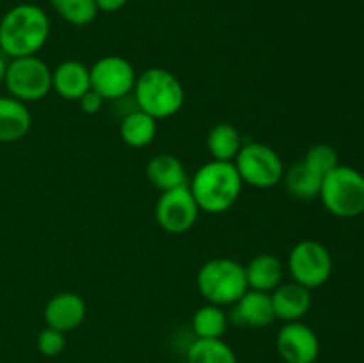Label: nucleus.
<instances>
[{
    "instance_id": "nucleus-8",
    "label": "nucleus",
    "mask_w": 364,
    "mask_h": 363,
    "mask_svg": "<svg viewBox=\"0 0 364 363\" xmlns=\"http://www.w3.org/2000/svg\"><path fill=\"white\" fill-rule=\"evenodd\" d=\"M287 265L291 280L311 290L329 281L333 274V256L322 242L306 238L291 248Z\"/></svg>"
},
{
    "instance_id": "nucleus-22",
    "label": "nucleus",
    "mask_w": 364,
    "mask_h": 363,
    "mask_svg": "<svg viewBox=\"0 0 364 363\" xmlns=\"http://www.w3.org/2000/svg\"><path fill=\"white\" fill-rule=\"evenodd\" d=\"M187 363H237V356L223 338H198L187 349Z\"/></svg>"
},
{
    "instance_id": "nucleus-14",
    "label": "nucleus",
    "mask_w": 364,
    "mask_h": 363,
    "mask_svg": "<svg viewBox=\"0 0 364 363\" xmlns=\"http://www.w3.org/2000/svg\"><path fill=\"white\" fill-rule=\"evenodd\" d=\"M270 298H272L274 315L284 322H297L311 308V290L295 281L281 283L279 287L274 288Z\"/></svg>"
},
{
    "instance_id": "nucleus-23",
    "label": "nucleus",
    "mask_w": 364,
    "mask_h": 363,
    "mask_svg": "<svg viewBox=\"0 0 364 363\" xmlns=\"http://www.w3.org/2000/svg\"><path fill=\"white\" fill-rule=\"evenodd\" d=\"M192 330L198 338H220L228 330V315L223 306L210 305L198 310L192 317Z\"/></svg>"
},
{
    "instance_id": "nucleus-18",
    "label": "nucleus",
    "mask_w": 364,
    "mask_h": 363,
    "mask_svg": "<svg viewBox=\"0 0 364 363\" xmlns=\"http://www.w3.org/2000/svg\"><path fill=\"white\" fill-rule=\"evenodd\" d=\"M245 267V278L251 290L259 292H272L283 281L284 267L277 256L270 253H262L256 255Z\"/></svg>"
},
{
    "instance_id": "nucleus-6",
    "label": "nucleus",
    "mask_w": 364,
    "mask_h": 363,
    "mask_svg": "<svg viewBox=\"0 0 364 363\" xmlns=\"http://www.w3.org/2000/svg\"><path fill=\"white\" fill-rule=\"evenodd\" d=\"M6 89L20 102H38L52 91V70L36 56L18 57L7 63Z\"/></svg>"
},
{
    "instance_id": "nucleus-21",
    "label": "nucleus",
    "mask_w": 364,
    "mask_h": 363,
    "mask_svg": "<svg viewBox=\"0 0 364 363\" xmlns=\"http://www.w3.org/2000/svg\"><path fill=\"white\" fill-rule=\"evenodd\" d=\"M283 180L290 196L297 199H313L320 194L323 178L313 173L302 160H299V162L291 164L288 169H284Z\"/></svg>"
},
{
    "instance_id": "nucleus-15",
    "label": "nucleus",
    "mask_w": 364,
    "mask_h": 363,
    "mask_svg": "<svg viewBox=\"0 0 364 363\" xmlns=\"http://www.w3.org/2000/svg\"><path fill=\"white\" fill-rule=\"evenodd\" d=\"M52 88L60 98L78 102L91 89L89 68L80 60H64L52 71Z\"/></svg>"
},
{
    "instance_id": "nucleus-7",
    "label": "nucleus",
    "mask_w": 364,
    "mask_h": 363,
    "mask_svg": "<svg viewBox=\"0 0 364 363\" xmlns=\"http://www.w3.org/2000/svg\"><path fill=\"white\" fill-rule=\"evenodd\" d=\"M242 182L256 189L276 187L284 174L279 153L263 142H247L233 160Z\"/></svg>"
},
{
    "instance_id": "nucleus-4",
    "label": "nucleus",
    "mask_w": 364,
    "mask_h": 363,
    "mask_svg": "<svg viewBox=\"0 0 364 363\" xmlns=\"http://www.w3.org/2000/svg\"><path fill=\"white\" fill-rule=\"evenodd\" d=\"M198 290L206 302L233 306L249 290L245 267L233 258H212L198 273Z\"/></svg>"
},
{
    "instance_id": "nucleus-9",
    "label": "nucleus",
    "mask_w": 364,
    "mask_h": 363,
    "mask_svg": "<svg viewBox=\"0 0 364 363\" xmlns=\"http://www.w3.org/2000/svg\"><path fill=\"white\" fill-rule=\"evenodd\" d=\"M91 89L103 100H119L134 91L137 73L130 60L119 56H107L89 68Z\"/></svg>"
},
{
    "instance_id": "nucleus-29",
    "label": "nucleus",
    "mask_w": 364,
    "mask_h": 363,
    "mask_svg": "<svg viewBox=\"0 0 364 363\" xmlns=\"http://www.w3.org/2000/svg\"><path fill=\"white\" fill-rule=\"evenodd\" d=\"M6 70H7L6 56H4V53L0 52V84H2L4 78H6Z\"/></svg>"
},
{
    "instance_id": "nucleus-3",
    "label": "nucleus",
    "mask_w": 364,
    "mask_h": 363,
    "mask_svg": "<svg viewBox=\"0 0 364 363\" xmlns=\"http://www.w3.org/2000/svg\"><path fill=\"white\" fill-rule=\"evenodd\" d=\"M134 93L139 109L156 121L173 117L185 103L183 85L176 75L164 68H148L142 71L135 80Z\"/></svg>"
},
{
    "instance_id": "nucleus-25",
    "label": "nucleus",
    "mask_w": 364,
    "mask_h": 363,
    "mask_svg": "<svg viewBox=\"0 0 364 363\" xmlns=\"http://www.w3.org/2000/svg\"><path fill=\"white\" fill-rule=\"evenodd\" d=\"M302 162L306 164L308 169H311L313 173L318 174L320 178H323L326 174H329L334 167L340 166L338 162V153L333 146L329 144H315L306 152Z\"/></svg>"
},
{
    "instance_id": "nucleus-13",
    "label": "nucleus",
    "mask_w": 364,
    "mask_h": 363,
    "mask_svg": "<svg viewBox=\"0 0 364 363\" xmlns=\"http://www.w3.org/2000/svg\"><path fill=\"white\" fill-rule=\"evenodd\" d=\"M231 320L235 324H240V326L251 327H265L272 324L276 320V315H274L272 298H270L269 292L249 288L233 305Z\"/></svg>"
},
{
    "instance_id": "nucleus-27",
    "label": "nucleus",
    "mask_w": 364,
    "mask_h": 363,
    "mask_svg": "<svg viewBox=\"0 0 364 363\" xmlns=\"http://www.w3.org/2000/svg\"><path fill=\"white\" fill-rule=\"evenodd\" d=\"M78 103H80V109L84 110L85 114L92 116V114H98L100 110H102V107H103V103H105V100H103L102 96H100L96 91L89 89V91L85 93V95L82 96L80 100H78Z\"/></svg>"
},
{
    "instance_id": "nucleus-12",
    "label": "nucleus",
    "mask_w": 364,
    "mask_h": 363,
    "mask_svg": "<svg viewBox=\"0 0 364 363\" xmlns=\"http://www.w3.org/2000/svg\"><path fill=\"white\" fill-rule=\"evenodd\" d=\"M45 322L57 331H73L84 322L87 315V306L82 295L75 292H59L48 299L45 306Z\"/></svg>"
},
{
    "instance_id": "nucleus-20",
    "label": "nucleus",
    "mask_w": 364,
    "mask_h": 363,
    "mask_svg": "<svg viewBox=\"0 0 364 363\" xmlns=\"http://www.w3.org/2000/svg\"><path fill=\"white\" fill-rule=\"evenodd\" d=\"M206 146L213 160H224V162H233L238 155L242 142V134L238 128L231 123H217L206 137Z\"/></svg>"
},
{
    "instance_id": "nucleus-2",
    "label": "nucleus",
    "mask_w": 364,
    "mask_h": 363,
    "mask_svg": "<svg viewBox=\"0 0 364 363\" xmlns=\"http://www.w3.org/2000/svg\"><path fill=\"white\" fill-rule=\"evenodd\" d=\"M242 182L233 162L210 160L203 164L192 177L188 189L199 210L206 214H223L240 198Z\"/></svg>"
},
{
    "instance_id": "nucleus-10",
    "label": "nucleus",
    "mask_w": 364,
    "mask_h": 363,
    "mask_svg": "<svg viewBox=\"0 0 364 363\" xmlns=\"http://www.w3.org/2000/svg\"><path fill=\"white\" fill-rule=\"evenodd\" d=\"M199 206L192 196L188 185L162 192L156 201V223L164 231L173 235L185 233L192 230L199 217Z\"/></svg>"
},
{
    "instance_id": "nucleus-26",
    "label": "nucleus",
    "mask_w": 364,
    "mask_h": 363,
    "mask_svg": "<svg viewBox=\"0 0 364 363\" xmlns=\"http://www.w3.org/2000/svg\"><path fill=\"white\" fill-rule=\"evenodd\" d=\"M66 347V337L63 331H57L53 327L46 326L41 333L38 335V349L43 356H59Z\"/></svg>"
},
{
    "instance_id": "nucleus-5",
    "label": "nucleus",
    "mask_w": 364,
    "mask_h": 363,
    "mask_svg": "<svg viewBox=\"0 0 364 363\" xmlns=\"http://www.w3.org/2000/svg\"><path fill=\"white\" fill-rule=\"evenodd\" d=\"M318 198L327 212L343 219L364 212V174L350 166H338L322 180Z\"/></svg>"
},
{
    "instance_id": "nucleus-28",
    "label": "nucleus",
    "mask_w": 364,
    "mask_h": 363,
    "mask_svg": "<svg viewBox=\"0 0 364 363\" xmlns=\"http://www.w3.org/2000/svg\"><path fill=\"white\" fill-rule=\"evenodd\" d=\"M98 11H103V13H116L121 7H124V4L128 0H95Z\"/></svg>"
},
{
    "instance_id": "nucleus-17",
    "label": "nucleus",
    "mask_w": 364,
    "mask_h": 363,
    "mask_svg": "<svg viewBox=\"0 0 364 363\" xmlns=\"http://www.w3.org/2000/svg\"><path fill=\"white\" fill-rule=\"evenodd\" d=\"M32 116L27 103L13 98L0 96V142H16L28 134Z\"/></svg>"
},
{
    "instance_id": "nucleus-19",
    "label": "nucleus",
    "mask_w": 364,
    "mask_h": 363,
    "mask_svg": "<svg viewBox=\"0 0 364 363\" xmlns=\"http://www.w3.org/2000/svg\"><path fill=\"white\" fill-rule=\"evenodd\" d=\"M119 135L130 148H146L156 135V120L141 109L132 110L121 120Z\"/></svg>"
},
{
    "instance_id": "nucleus-1",
    "label": "nucleus",
    "mask_w": 364,
    "mask_h": 363,
    "mask_svg": "<svg viewBox=\"0 0 364 363\" xmlns=\"http://www.w3.org/2000/svg\"><path fill=\"white\" fill-rule=\"evenodd\" d=\"M48 36V14L36 4H18L0 20V52L11 59L36 56Z\"/></svg>"
},
{
    "instance_id": "nucleus-16",
    "label": "nucleus",
    "mask_w": 364,
    "mask_h": 363,
    "mask_svg": "<svg viewBox=\"0 0 364 363\" xmlns=\"http://www.w3.org/2000/svg\"><path fill=\"white\" fill-rule=\"evenodd\" d=\"M146 178L159 191H173L187 184V171L183 162L171 153H160L146 164Z\"/></svg>"
},
{
    "instance_id": "nucleus-11",
    "label": "nucleus",
    "mask_w": 364,
    "mask_h": 363,
    "mask_svg": "<svg viewBox=\"0 0 364 363\" xmlns=\"http://www.w3.org/2000/svg\"><path fill=\"white\" fill-rule=\"evenodd\" d=\"M276 347L287 363H315L320 354V340L309 326L297 322H287L279 330Z\"/></svg>"
},
{
    "instance_id": "nucleus-24",
    "label": "nucleus",
    "mask_w": 364,
    "mask_h": 363,
    "mask_svg": "<svg viewBox=\"0 0 364 363\" xmlns=\"http://www.w3.org/2000/svg\"><path fill=\"white\" fill-rule=\"evenodd\" d=\"M55 13L75 27H85L92 23L98 14L95 0H50Z\"/></svg>"
}]
</instances>
